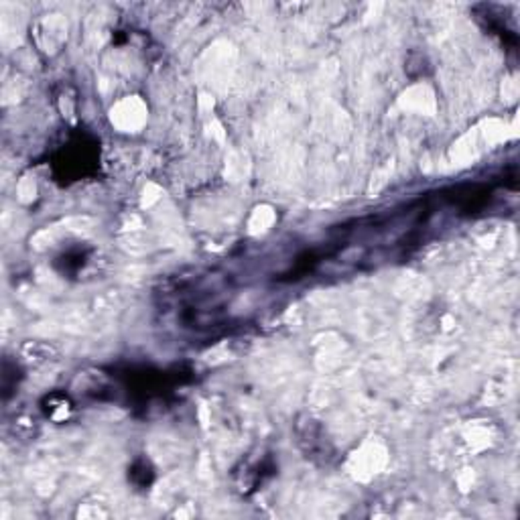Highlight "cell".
Masks as SVG:
<instances>
[{
    "mask_svg": "<svg viewBox=\"0 0 520 520\" xmlns=\"http://www.w3.org/2000/svg\"><path fill=\"white\" fill-rule=\"evenodd\" d=\"M98 151L94 143H88L83 136H74L55 159V173L67 181H76L90 175L96 169Z\"/></svg>",
    "mask_w": 520,
    "mask_h": 520,
    "instance_id": "6da1fadb",
    "label": "cell"
},
{
    "mask_svg": "<svg viewBox=\"0 0 520 520\" xmlns=\"http://www.w3.org/2000/svg\"><path fill=\"white\" fill-rule=\"evenodd\" d=\"M295 433H297V443L307 460L321 466H327L334 460V453H336L334 445L327 439L323 427L317 421H313L311 416H303L297 423Z\"/></svg>",
    "mask_w": 520,
    "mask_h": 520,
    "instance_id": "7a4b0ae2",
    "label": "cell"
},
{
    "mask_svg": "<svg viewBox=\"0 0 520 520\" xmlns=\"http://www.w3.org/2000/svg\"><path fill=\"white\" fill-rule=\"evenodd\" d=\"M43 411H45V415L53 419V421H61V419H67L70 415V411H72V403H70V398H67V394H59V392H55L51 396H47L45 398V403H43Z\"/></svg>",
    "mask_w": 520,
    "mask_h": 520,
    "instance_id": "3957f363",
    "label": "cell"
},
{
    "mask_svg": "<svg viewBox=\"0 0 520 520\" xmlns=\"http://www.w3.org/2000/svg\"><path fill=\"white\" fill-rule=\"evenodd\" d=\"M129 478L136 488H147V486H151V482L155 478V471H153L151 464L147 460H136L132 464V468H130Z\"/></svg>",
    "mask_w": 520,
    "mask_h": 520,
    "instance_id": "277c9868",
    "label": "cell"
},
{
    "mask_svg": "<svg viewBox=\"0 0 520 520\" xmlns=\"http://www.w3.org/2000/svg\"><path fill=\"white\" fill-rule=\"evenodd\" d=\"M86 260H88V250H83V248L67 250V252L59 259V262H61V273H63V275H74V273H78V270L83 268Z\"/></svg>",
    "mask_w": 520,
    "mask_h": 520,
    "instance_id": "5b68a950",
    "label": "cell"
}]
</instances>
